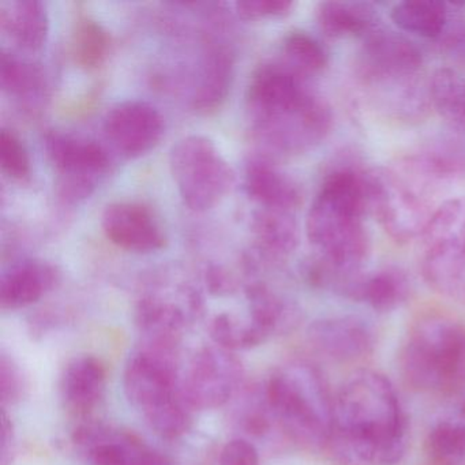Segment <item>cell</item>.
Returning a JSON list of instances; mask_svg holds the SVG:
<instances>
[{"label": "cell", "instance_id": "cb8c5ba5", "mask_svg": "<svg viewBox=\"0 0 465 465\" xmlns=\"http://www.w3.org/2000/svg\"><path fill=\"white\" fill-rule=\"evenodd\" d=\"M315 20L331 39L366 37L378 29V13L366 2H322L315 9Z\"/></svg>", "mask_w": 465, "mask_h": 465}, {"label": "cell", "instance_id": "603a6c76", "mask_svg": "<svg viewBox=\"0 0 465 465\" xmlns=\"http://www.w3.org/2000/svg\"><path fill=\"white\" fill-rule=\"evenodd\" d=\"M252 233L258 250L271 260H285L298 249L301 231L292 212L261 208L252 217Z\"/></svg>", "mask_w": 465, "mask_h": 465}, {"label": "cell", "instance_id": "4fadbf2b", "mask_svg": "<svg viewBox=\"0 0 465 465\" xmlns=\"http://www.w3.org/2000/svg\"><path fill=\"white\" fill-rule=\"evenodd\" d=\"M73 442L92 465H173L137 435L107 424H81Z\"/></svg>", "mask_w": 465, "mask_h": 465}, {"label": "cell", "instance_id": "d6a6232c", "mask_svg": "<svg viewBox=\"0 0 465 465\" xmlns=\"http://www.w3.org/2000/svg\"><path fill=\"white\" fill-rule=\"evenodd\" d=\"M209 334L217 347L231 352L252 350L269 339L250 318L243 321L228 312L216 315L212 320Z\"/></svg>", "mask_w": 465, "mask_h": 465}, {"label": "cell", "instance_id": "f1b7e54d", "mask_svg": "<svg viewBox=\"0 0 465 465\" xmlns=\"http://www.w3.org/2000/svg\"><path fill=\"white\" fill-rule=\"evenodd\" d=\"M426 451L434 465L465 461V402L456 412L434 423L427 435Z\"/></svg>", "mask_w": 465, "mask_h": 465}, {"label": "cell", "instance_id": "7402d4cb", "mask_svg": "<svg viewBox=\"0 0 465 465\" xmlns=\"http://www.w3.org/2000/svg\"><path fill=\"white\" fill-rule=\"evenodd\" d=\"M233 56L219 43H211L201 61L192 104L200 113L217 110L227 97L232 80Z\"/></svg>", "mask_w": 465, "mask_h": 465}, {"label": "cell", "instance_id": "ffe728a7", "mask_svg": "<svg viewBox=\"0 0 465 465\" xmlns=\"http://www.w3.org/2000/svg\"><path fill=\"white\" fill-rule=\"evenodd\" d=\"M59 272L50 262L24 260L10 266L0 279V306L18 310L39 302L55 288Z\"/></svg>", "mask_w": 465, "mask_h": 465}, {"label": "cell", "instance_id": "4316f807", "mask_svg": "<svg viewBox=\"0 0 465 465\" xmlns=\"http://www.w3.org/2000/svg\"><path fill=\"white\" fill-rule=\"evenodd\" d=\"M250 320L268 337L292 331L299 321V310L288 299L266 287L265 284H250L247 287Z\"/></svg>", "mask_w": 465, "mask_h": 465}, {"label": "cell", "instance_id": "8992f818", "mask_svg": "<svg viewBox=\"0 0 465 465\" xmlns=\"http://www.w3.org/2000/svg\"><path fill=\"white\" fill-rule=\"evenodd\" d=\"M364 176L369 209L383 231L399 243L420 238L435 211L430 195L437 190L400 164L396 168H374Z\"/></svg>", "mask_w": 465, "mask_h": 465}, {"label": "cell", "instance_id": "f546056e", "mask_svg": "<svg viewBox=\"0 0 465 465\" xmlns=\"http://www.w3.org/2000/svg\"><path fill=\"white\" fill-rule=\"evenodd\" d=\"M429 99L446 121L465 127V75L453 69H438L430 78Z\"/></svg>", "mask_w": 465, "mask_h": 465}, {"label": "cell", "instance_id": "74e56055", "mask_svg": "<svg viewBox=\"0 0 465 465\" xmlns=\"http://www.w3.org/2000/svg\"><path fill=\"white\" fill-rule=\"evenodd\" d=\"M2 435H0V465H12L15 456V430L6 410L2 408Z\"/></svg>", "mask_w": 465, "mask_h": 465}, {"label": "cell", "instance_id": "7c38bea8", "mask_svg": "<svg viewBox=\"0 0 465 465\" xmlns=\"http://www.w3.org/2000/svg\"><path fill=\"white\" fill-rule=\"evenodd\" d=\"M317 96L307 78L282 61L261 64L250 80L246 103L252 126L293 113Z\"/></svg>", "mask_w": 465, "mask_h": 465}, {"label": "cell", "instance_id": "4dcf8cb0", "mask_svg": "<svg viewBox=\"0 0 465 465\" xmlns=\"http://www.w3.org/2000/svg\"><path fill=\"white\" fill-rule=\"evenodd\" d=\"M282 61L306 78L320 74L328 67V51L307 32H290L282 40Z\"/></svg>", "mask_w": 465, "mask_h": 465}, {"label": "cell", "instance_id": "836d02e7", "mask_svg": "<svg viewBox=\"0 0 465 465\" xmlns=\"http://www.w3.org/2000/svg\"><path fill=\"white\" fill-rule=\"evenodd\" d=\"M0 167L9 178L24 182L31 176V159L23 141L12 130L0 132Z\"/></svg>", "mask_w": 465, "mask_h": 465}, {"label": "cell", "instance_id": "d6986e66", "mask_svg": "<svg viewBox=\"0 0 465 465\" xmlns=\"http://www.w3.org/2000/svg\"><path fill=\"white\" fill-rule=\"evenodd\" d=\"M107 371L100 359L92 355L73 359L61 381L62 400L73 415L88 416L104 400Z\"/></svg>", "mask_w": 465, "mask_h": 465}, {"label": "cell", "instance_id": "d590c367", "mask_svg": "<svg viewBox=\"0 0 465 465\" xmlns=\"http://www.w3.org/2000/svg\"><path fill=\"white\" fill-rule=\"evenodd\" d=\"M236 13L243 20L280 18L290 15L293 2L290 0H242L235 4Z\"/></svg>", "mask_w": 465, "mask_h": 465}, {"label": "cell", "instance_id": "484cf974", "mask_svg": "<svg viewBox=\"0 0 465 465\" xmlns=\"http://www.w3.org/2000/svg\"><path fill=\"white\" fill-rule=\"evenodd\" d=\"M412 292L410 277L399 268L366 272L355 302L367 304L375 312H391L407 303Z\"/></svg>", "mask_w": 465, "mask_h": 465}, {"label": "cell", "instance_id": "e0dca14e", "mask_svg": "<svg viewBox=\"0 0 465 465\" xmlns=\"http://www.w3.org/2000/svg\"><path fill=\"white\" fill-rule=\"evenodd\" d=\"M310 344L337 363H352L369 356L375 347V334L366 321L352 315L314 321L307 331Z\"/></svg>", "mask_w": 465, "mask_h": 465}, {"label": "cell", "instance_id": "52a82bcc", "mask_svg": "<svg viewBox=\"0 0 465 465\" xmlns=\"http://www.w3.org/2000/svg\"><path fill=\"white\" fill-rule=\"evenodd\" d=\"M421 239V273L446 298L465 302V197L435 208Z\"/></svg>", "mask_w": 465, "mask_h": 465}, {"label": "cell", "instance_id": "30bf717a", "mask_svg": "<svg viewBox=\"0 0 465 465\" xmlns=\"http://www.w3.org/2000/svg\"><path fill=\"white\" fill-rule=\"evenodd\" d=\"M45 149L58 173L59 197L69 203L88 198L110 168L107 151L96 141L51 130L45 133Z\"/></svg>", "mask_w": 465, "mask_h": 465}, {"label": "cell", "instance_id": "9c48e42d", "mask_svg": "<svg viewBox=\"0 0 465 465\" xmlns=\"http://www.w3.org/2000/svg\"><path fill=\"white\" fill-rule=\"evenodd\" d=\"M358 66L367 85L389 91L396 104L401 99L402 111L416 104V77L423 66V55L404 36L375 29L364 37Z\"/></svg>", "mask_w": 465, "mask_h": 465}, {"label": "cell", "instance_id": "44dd1931", "mask_svg": "<svg viewBox=\"0 0 465 465\" xmlns=\"http://www.w3.org/2000/svg\"><path fill=\"white\" fill-rule=\"evenodd\" d=\"M0 29L20 50L39 51L50 31L45 5L39 0L0 2Z\"/></svg>", "mask_w": 465, "mask_h": 465}, {"label": "cell", "instance_id": "8d00e7d4", "mask_svg": "<svg viewBox=\"0 0 465 465\" xmlns=\"http://www.w3.org/2000/svg\"><path fill=\"white\" fill-rule=\"evenodd\" d=\"M220 465H261L260 453L250 440L235 438L223 448Z\"/></svg>", "mask_w": 465, "mask_h": 465}, {"label": "cell", "instance_id": "83f0119b", "mask_svg": "<svg viewBox=\"0 0 465 465\" xmlns=\"http://www.w3.org/2000/svg\"><path fill=\"white\" fill-rule=\"evenodd\" d=\"M394 25L423 39H437L448 25L449 10L434 0H407L394 5L391 12Z\"/></svg>", "mask_w": 465, "mask_h": 465}, {"label": "cell", "instance_id": "ac0fdd59", "mask_svg": "<svg viewBox=\"0 0 465 465\" xmlns=\"http://www.w3.org/2000/svg\"><path fill=\"white\" fill-rule=\"evenodd\" d=\"M247 195L261 208L295 212L303 203L301 184L266 157H252L244 171Z\"/></svg>", "mask_w": 465, "mask_h": 465}, {"label": "cell", "instance_id": "1f68e13d", "mask_svg": "<svg viewBox=\"0 0 465 465\" xmlns=\"http://www.w3.org/2000/svg\"><path fill=\"white\" fill-rule=\"evenodd\" d=\"M111 37L104 26L92 18H81L72 34V55L84 70L102 66L110 54Z\"/></svg>", "mask_w": 465, "mask_h": 465}, {"label": "cell", "instance_id": "7a4b0ae2", "mask_svg": "<svg viewBox=\"0 0 465 465\" xmlns=\"http://www.w3.org/2000/svg\"><path fill=\"white\" fill-rule=\"evenodd\" d=\"M369 211L364 173L342 168L329 173L306 220L307 238L318 255L341 269H363L370 254Z\"/></svg>", "mask_w": 465, "mask_h": 465}, {"label": "cell", "instance_id": "ba28073f", "mask_svg": "<svg viewBox=\"0 0 465 465\" xmlns=\"http://www.w3.org/2000/svg\"><path fill=\"white\" fill-rule=\"evenodd\" d=\"M170 168L184 205L206 212L232 190L235 173L216 143L203 135H187L170 152Z\"/></svg>", "mask_w": 465, "mask_h": 465}, {"label": "cell", "instance_id": "3957f363", "mask_svg": "<svg viewBox=\"0 0 465 465\" xmlns=\"http://www.w3.org/2000/svg\"><path fill=\"white\" fill-rule=\"evenodd\" d=\"M263 397L277 426L299 446L328 448L334 399L322 372L307 361H291L272 372Z\"/></svg>", "mask_w": 465, "mask_h": 465}, {"label": "cell", "instance_id": "d4e9b609", "mask_svg": "<svg viewBox=\"0 0 465 465\" xmlns=\"http://www.w3.org/2000/svg\"><path fill=\"white\" fill-rule=\"evenodd\" d=\"M0 86L25 105L39 104L48 91L42 64L5 50L0 54Z\"/></svg>", "mask_w": 465, "mask_h": 465}, {"label": "cell", "instance_id": "8fae6325", "mask_svg": "<svg viewBox=\"0 0 465 465\" xmlns=\"http://www.w3.org/2000/svg\"><path fill=\"white\" fill-rule=\"evenodd\" d=\"M243 378V363L235 352L205 347L193 356L182 377V396L192 411L217 410L238 393Z\"/></svg>", "mask_w": 465, "mask_h": 465}, {"label": "cell", "instance_id": "2e32d148", "mask_svg": "<svg viewBox=\"0 0 465 465\" xmlns=\"http://www.w3.org/2000/svg\"><path fill=\"white\" fill-rule=\"evenodd\" d=\"M201 302L175 301L170 296L148 293L138 301L135 322L141 344L178 350L184 329L200 312Z\"/></svg>", "mask_w": 465, "mask_h": 465}, {"label": "cell", "instance_id": "6da1fadb", "mask_svg": "<svg viewBox=\"0 0 465 465\" xmlns=\"http://www.w3.org/2000/svg\"><path fill=\"white\" fill-rule=\"evenodd\" d=\"M408 446V421L391 381L371 370L353 374L334 399L328 448L352 465H394Z\"/></svg>", "mask_w": 465, "mask_h": 465}, {"label": "cell", "instance_id": "277c9868", "mask_svg": "<svg viewBox=\"0 0 465 465\" xmlns=\"http://www.w3.org/2000/svg\"><path fill=\"white\" fill-rule=\"evenodd\" d=\"M178 350L141 344L124 369V393L146 424L165 440H178L193 426V411L182 396Z\"/></svg>", "mask_w": 465, "mask_h": 465}, {"label": "cell", "instance_id": "e575fe53", "mask_svg": "<svg viewBox=\"0 0 465 465\" xmlns=\"http://www.w3.org/2000/svg\"><path fill=\"white\" fill-rule=\"evenodd\" d=\"M28 378L24 374L20 364L12 356L2 352V355H0V400H2V407L6 408L20 404L28 394Z\"/></svg>", "mask_w": 465, "mask_h": 465}, {"label": "cell", "instance_id": "9a60e30c", "mask_svg": "<svg viewBox=\"0 0 465 465\" xmlns=\"http://www.w3.org/2000/svg\"><path fill=\"white\" fill-rule=\"evenodd\" d=\"M102 227L111 243L127 252H157L165 244L162 225L148 206L133 201L110 203L103 212Z\"/></svg>", "mask_w": 465, "mask_h": 465}, {"label": "cell", "instance_id": "5bb4252c", "mask_svg": "<svg viewBox=\"0 0 465 465\" xmlns=\"http://www.w3.org/2000/svg\"><path fill=\"white\" fill-rule=\"evenodd\" d=\"M105 137L114 148L129 157L151 152L164 135V118L151 103L126 100L114 105L103 122Z\"/></svg>", "mask_w": 465, "mask_h": 465}, {"label": "cell", "instance_id": "5b68a950", "mask_svg": "<svg viewBox=\"0 0 465 465\" xmlns=\"http://www.w3.org/2000/svg\"><path fill=\"white\" fill-rule=\"evenodd\" d=\"M408 385L434 393H465V323L446 315L421 317L400 351Z\"/></svg>", "mask_w": 465, "mask_h": 465}]
</instances>
